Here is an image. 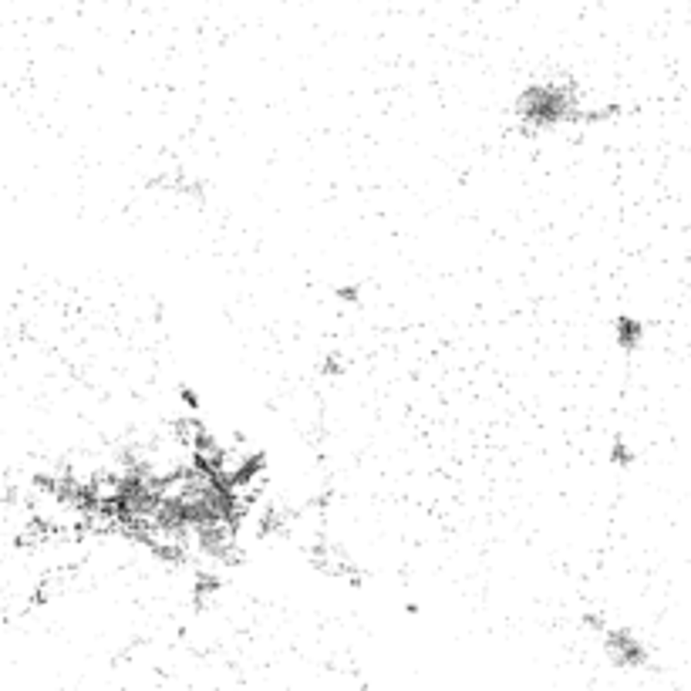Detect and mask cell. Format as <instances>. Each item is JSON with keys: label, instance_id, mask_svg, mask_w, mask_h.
I'll return each mask as SVG.
<instances>
[{"label": "cell", "instance_id": "cell-1", "mask_svg": "<svg viewBox=\"0 0 691 691\" xmlns=\"http://www.w3.org/2000/svg\"><path fill=\"white\" fill-rule=\"evenodd\" d=\"M644 341V324L637 317H617V344L624 351H637Z\"/></svg>", "mask_w": 691, "mask_h": 691}, {"label": "cell", "instance_id": "cell-2", "mask_svg": "<svg viewBox=\"0 0 691 691\" xmlns=\"http://www.w3.org/2000/svg\"><path fill=\"white\" fill-rule=\"evenodd\" d=\"M611 459L617 462V465H630L634 462V452H630V446H624L620 439L614 442V452H611Z\"/></svg>", "mask_w": 691, "mask_h": 691}]
</instances>
